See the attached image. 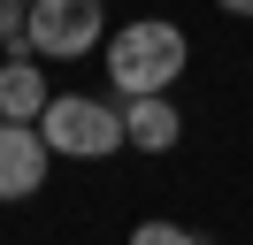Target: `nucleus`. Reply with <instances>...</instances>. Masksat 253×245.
<instances>
[{"mask_svg": "<svg viewBox=\"0 0 253 245\" xmlns=\"http://www.w3.org/2000/svg\"><path fill=\"white\" fill-rule=\"evenodd\" d=\"M192 61V39L169 23V15H138V23H123L108 39V84L123 92V100H161V92L184 77Z\"/></svg>", "mask_w": 253, "mask_h": 245, "instance_id": "nucleus-1", "label": "nucleus"}, {"mask_svg": "<svg viewBox=\"0 0 253 245\" xmlns=\"http://www.w3.org/2000/svg\"><path fill=\"white\" fill-rule=\"evenodd\" d=\"M39 138H46L54 153H69V161H108V153H123V107L92 100V92H54L46 115H39Z\"/></svg>", "mask_w": 253, "mask_h": 245, "instance_id": "nucleus-2", "label": "nucleus"}, {"mask_svg": "<svg viewBox=\"0 0 253 245\" xmlns=\"http://www.w3.org/2000/svg\"><path fill=\"white\" fill-rule=\"evenodd\" d=\"M31 54H62V61H77V54H92L100 46V31H108V0H31Z\"/></svg>", "mask_w": 253, "mask_h": 245, "instance_id": "nucleus-3", "label": "nucleus"}, {"mask_svg": "<svg viewBox=\"0 0 253 245\" xmlns=\"http://www.w3.org/2000/svg\"><path fill=\"white\" fill-rule=\"evenodd\" d=\"M54 146L39 138V122H0V199H31L46 184Z\"/></svg>", "mask_w": 253, "mask_h": 245, "instance_id": "nucleus-4", "label": "nucleus"}, {"mask_svg": "<svg viewBox=\"0 0 253 245\" xmlns=\"http://www.w3.org/2000/svg\"><path fill=\"white\" fill-rule=\"evenodd\" d=\"M46 77H39V61L31 54H8L0 61V122H39L46 115Z\"/></svg>", "mask_w": 253, "mask_h": 245, "instance_id": "nucleus-5", "label": "nucleus"}, {"mask_svg": "<svg viewBox=\"0 0 253 245\" xmlns=\"http://www.w3.org/2000/svg\"><path fill=\"white\" fill-rule=\"evenodd\" d=\"M123 138L138 153H169L176 138H184V115L169 107V92H161V100H123Z\"/></svg>", "mask_w": 253, "mask_h": 245, "instance_id": "nucleus-6", "label": "nucleus"}, {"mask_svg": "<svg viewBox=\"0 0 253 245\" xmlns=\"http://www.w3.org/2000/svg\"><path fill=\"white\" fill-rule=\"evenodd\" d=\"M130 245H207L200 230H184V222H138L130 230Z\"/></svg>", "mask_w": 253, "mask_h": 245, "instance_id": "nucleus-7", "label": "nucleus"}, {"mask_svg": "<svg viewBox=\"0 0 253 245\" xmlns=\"http://www.w3.org/2000/svg\"><path fill=\"white\" fill-rule=\"evenodd\" d=\"M215 8H230V15H253V0H215Z\"/></svg>", "mask_w": 253, "mask_h": 245, "instance_id": "nucleus-8", "label": "nucleus"}, {"mask_svg": "<svg viewBox=\"0 0 253 245\" xmlns=\"http://www.w3.org/2000/svg\"><path fill=\"white\" fill-rule=\"evenodd\" d=\"M16 8H31V0H16Z\"/></svg>", "mask_w": 253, "mask_h": 245, "instance_id": "nucleus-9", "label": "nucleus"}]
</instances>
